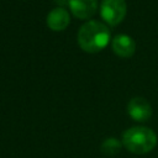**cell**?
<instances>
[{"instance_id": "obj_4", "label": "cell", "mask_w": 158, "mask_h": 158, "mask_svg": "<svg viewBox=\"0 0 158 158\" xmlns=\"http://www.w3.org/2000/svg\"><path fill=\"white\" fill-rule=\"evenodd\" d=\"M127 112L132 120L143 122V121H147L152 116L153 110L147 99L142 96H136L128 101Z\"/></svg>"}, {"instance_id": "obj_1", "label": "cell", "mask_w": 158, "mask_h": 158, "mask_svg": "<svg viewBox=\"0 0 158 158\" xmlns=\"http://www.w3.org/2000/svg\"><path fill=\"white\" fill-rule=\"evenodd\" d=\"M111 41V33L106 25L90 20L78 31V44L86 53H98L106 48Z\"/></svg>"}, {"instance_id": "obj_5", "label": "cell", "mask_w": 158, "mask_h": 158, "mask_svg": "<svg viewBox=\"0 0 158 158\" xmlns=\"http://www.w3.org/2000/svg\"><path fill=\"white\" fill-rule=\"evenodd\" d=\"M111 48L116 56L121 58H130L136 51V42L128 35L120 33L111 40Z\"/></svg>"}, {"instance_id": "obj_2", "label": "cell", "mask_w": 158, "mask_h": 158, "mask_svg": "<svg viewBox=\"0 0 158 158\" xmlns=\"http://www.w3.org/2000/svg\"><path fill=\"white\" fill-rule=\"evenodd\" d=\"M121 142L128 152L146 154L157 146L158 138L153 130L144 126H133L122 133Z\"/></svg>"}, {"instance_id": "obj_8", "label": "cell", "mask_w": 158, "mask_h": 158, "mask_svg": "<svg viewBox=\"0 0 158 158\" xmlns=\"http://www.w3.org/2000/svg\"><path fill=\"white\" fill-rule=\"evenodd\" d=\"M122 147V142H120L117 138H114V137H109L106 138L102 143H101V152L102 154H106V156H114V154H117L120 152Z\"/></svg>"}, {"instance_id": "obj_6", "label": "cell", "mask_w": 158, "mask_h": 158, "mask_svg": "<svg viewBox=\"0 0 158 158\" xmlns=\"http://www.w3.org/2000/svg\"><path fill=\"white\" fill-rule=\"evenodd\" d=\"M46 23L52 31H63L70 23V15L63 7H56L51 10L46 17Z\"/></svg>"}, {"instance_id": "obj_7", "label": "cell", "mask_w": 158, "mask_h": 158, "mask_svg": "<svg viewBox=\"0 0 158 158\" xmlns=\"http://www.w3.org/2000/svg\"><path fill=\"white\" fill-rule=\"evenodd\" d=\"M68 5L77 19L88 20L95 14L98 9V0H69Z\"/></svg>"}, {"instance_id": "obj_3", "label": "cell", "mask_w": 158, "mask_h": 158, "mask_svg": "<svg viewBox=\"0 0 158 158\" xmlns=\"http://www.w3.org/2000/svg\"><path fill=\"white\" fill-rule=\"evenodd\" d=\"M127 12L125 0H102L100 4V15L110 26H117L123 21Z\"/></svg>"}]
</instances>
